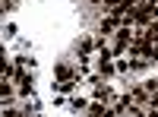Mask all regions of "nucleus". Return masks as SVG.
<instances>
[{
	"label": "nucleus",
	"instance_id": "obj_2",
	"mask_svg": "<svg viewBox=\"0 0 158 117\" xmlns=\"http://www.w3.org/2000/svg\"><path fill=\"white\" fill-rule=\"evenodd\" d=\"M10 95H13L10 82H6V79H0V101H10Z\"/></svg>",
	"mask_w": 158,
	"mask_h": 117
},
{
	"label": "nucleus",
	"instance_id": "obj_1",
	"mask_svg": "<svg viewBox=\"0 0 158 117\" xmlns=\"http://www.w3.org/2000/svg\"><path fill=\"white\" fill-rule=\"evenodd\" d=\"M130 25H120L117 29V41H114V54H123V48H127V41H130Z\"/></svg>",
	"mask_w": 158,
	"mask_h": 117
},
{
	"label": "nucleus",
	"instance_id": "obj_4",
	"mask_svg": "<svg viewBox=\"0 0 158 117\" xmlns=\"http://www.w3.org/2000/svg\"><path fill=\"white\" fill-rule=\"evenodd\" d=\"M79 51H82V57H89V54H92V41H89V38H85L82 44H79Z\"/></svg>",
	"mask_w": 158,
	"mask_h": 117
},
{
	"label": "nucleus",
	"instance_id": "obj_5",
	"mask_svg": "<svg viewBox=\"0 0 158 117\" xmlns=\"http://www.w3.org/2000/svg\"><path fill=\"white\" fill-rule=\"evenodd\" d=\"M101 73H104V76H111V73H114V67H111L108 60H101Z\"/></svg>",
	"mask_w": 158,
	"mask_h": 117
},
{
	"label": "nucleus",
	"instance_id": "obj_3",
	"mask_svg": "<svg viewBox=\"0 0 158 117\" xmlns=\"http://www.w3.org/2000/svg\"><path fill=\"white\" fill-rule=\"evenodd\" d=\"M95 98H98V101H108V98H111V89H104V86H98V92H95Z\"/></svg>",
	"mask_w": 158,
	"mask_h": 117
}]
</instances>
